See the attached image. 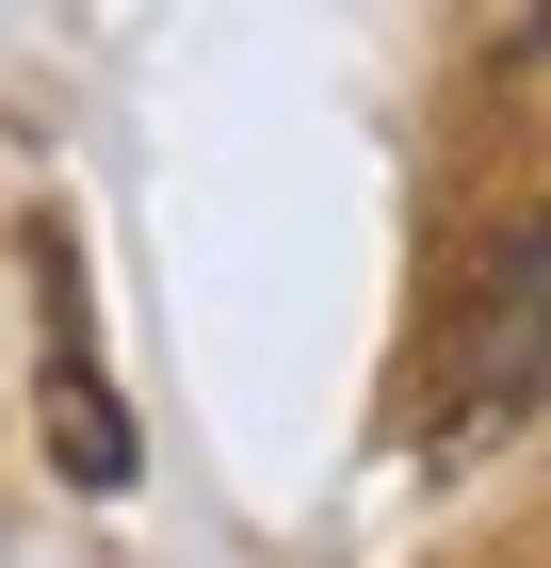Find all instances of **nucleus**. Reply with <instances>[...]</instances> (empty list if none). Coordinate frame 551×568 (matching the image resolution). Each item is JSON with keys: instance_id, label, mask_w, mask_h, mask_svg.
I'll return each mask as SVG.
<instances>
[{"instance_id": "f257e3e1", "label": "nucleus", "mask_w": 551, "mask_h": 568, "mask_svg": "<svg viewBox=\"0 0 551 568\" xmlns=\"http://www.w3.org/2000/svg\"><path fill=\"white\" fill-rule=\"evenodd\" d=\"M455 374H470V406H535V390H551V212H519L503 244H487Z\"/></svg>"}, {"instance_id": "f03ea898", "label": "nucleus", "mask_w": 551, "mask_h": 568, "mask_svg": "<svg viewBox=\"0 0 551 568\" xmlns=\"http://www.w3.org/2000/svg\"><path fill=\"white\" fill-rule=\"evenodd\" d=\"M49 325H65V471L114 487L130 471V423H114V390H98V357H82V276H65V244H49Z\"/></svg>"}, {"instance_id": "7ed1b4c3", "label": "nucleus", "mask_w": 551, "mask_h": 568, "mask_svg": "<svg viewBox=\"0 0 551 568\" xmlns=\"http://www.w3.org/2000/svg\"><path fill=\"white\" fill-rule=\"evenodd\" d=\"M519 49H551V0H535V17H519Z\"/></svg>"}]
</instances>
